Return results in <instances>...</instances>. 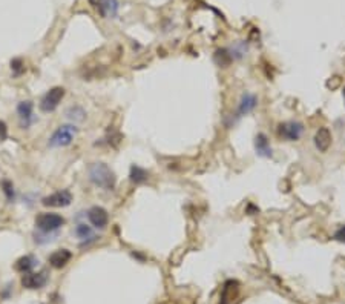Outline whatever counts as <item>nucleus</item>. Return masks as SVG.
<instances>
[{
  "label": "nucleus",
  "instance_id": "1",
  "mask_svg": "<svg viewBox=\"0 0 345 304\" xmlns=\"http://www.w3.org/2000/svg\"><path fill=\"white\" fill-rule=\"evenodd\" d=\"M88 175L94 185L105 191H112L117 185L115 172L103 162H96V163L89 165Z\"/></svg>",
  "mask_w": 345,
  "mask_h": 304
},
{
  "label": "nucleus",
  "instance_id": "2",
  "mask_svg": "<svg viewBox=\"0 0 345 304\" xmlns=\"http://www.w3.org/2000/svg\"><path fill=\"white\" fill-rule=\"evenodd\" d=\"M258 102H260V100H258V97H256L255 94H252V93H244V94L241 96L239 102H238V108H236V111H235V115L232 114V117H230V123H229V126L238 123V121H239L242 117H245V115H248V114H252V112L256 109Z\"/></svg>",
  "mask_w": 345,
  "mask_h": 304
},
{
  "label": "nucleus",
  "instance_id": "3",
  "mask_svg": "<svg viewBox=\"0 0 345 304\" xmlns=\"http://www.w3.org/2000/svg\"><path fill=\"white\" fill-rule=\"evenodd\" d=\"M78 129L74 126V125H63L60 126L49 138V146L51 147H65V146H69L75 135H77Z\"/></svg>",
  "mask_w": 345,
  "mask_h": 304
},
{
  "label": "nucleus",
  "instance_id": "4",
  "mask_svg": "<svg viewBox=\"0 0 345 304\" xmlns=\"http://www.w3.org/2000/svg\"><path fill=\"white\" fill-rule=\"evenodd\" d=\"M63 224H65V218L61 215H58V214H52V212H43V214H40L36 218V226L43 234L55 232Z\"/></svg>",
  "mask_w": 345,
  "mask_h": 304
},
{
  "label": "nucleus",
  "instance_id": "5",
  "mask_svg": "<svg viewBox=\"0 0 345 304\" xmlns=\"http://www.w3.org/2000/svg\"><path fill=\"white\" fill-rule=\"evenodd\" d=\"M304 134V125L298 120L282 121L278 125V135L287 141H298Z\"/></svg>",
  "mask_w": 345,
  "mask_h": 304
},
{
  "label": "nucleus",
  "instance_id": "6",
  "mask_svg": "<svg viewBox=\"0 0 345 304\" xmlns=\"http://www.w3.org/2000/svg\"><path fill=\"white\" fill-rule=\"evenodd\" d=\"M65 97V89L60 88V86H55L52 88L51 91H48V93L45 94V97L42 99L40 102V109L43 112H52L61 102V99Z\"/></svg>",
  "mask_w": 345,
  "mask_h": 304
},
{
  "label": "nucleus",
  "instance_id": "7",
  "mask_svg": "<svg viewBox=\"0 0 345 304\" xmlns=\"http://www.w3.org/2000/svg\"><path fill=\"white\" fill-rule=\"evenodd\" d=\"M88 220L94 229H105L109 223V214L105 207L94 206L88 210Z\"/></svg>",
  "mask_w": 345,
  "mask_h": 304
},
{
  "label": "nucleus",
  "instance_id": "8",
  "mask_svg": "<svg viewBox=\"0 0 345 304\" xmlns=\"http://www.w3.org/2000/svg\"><path fill=\"white\" fill-rule=\"evenodd\" d=\"M71 201H72V194L69 191H58L42 200L43 206L48 207H66L71 204Z\"/></svg>",
  "mask_w": 345,
  "mask_h": 304
},
{
  "label": "nucleus",
  "instance_id": "9",
  "mask_svg": "<svg viewBox=\"0 0 345 304\" xmlns=\"http://www.w3.org/2000/svg\"><path fill=\"white\" fill-rule=\"evenodd\" d=\"M253 146H255V152H256L258 157H261V159H272L273 157V147L270 144L269 137L264 132H258L255 135Z\"/></svg>",
  "mask_w": 345,
  "mask_h": 304
},
{
  "label": "nucleus",
  "instance_id": "10",
  "mask_svg": "<svg viewBox=\"0 0 345 304\" xmlns=\"http://www.w3.org/2000/svg\"><path fill=\"white\" fill-rule=\"evenodd\" d=\"M48 281V275L45 272H28L22 277V286L26 289H40L46 284Z\"/></svg>",
  "mask_w": 345,
  "mask_h": 304
},
{
  "label": "nucleus",
  "instance_id": "11",
  "mask_svg": "<svg viewBox=\"0 0 345 304\" xmlns=\"http://www.w3.org/2000/svg\"><path fill=\"white\" fill-rule=\"evenodd\" d=\"M313 141H315V146L319 152H327L333 143V135H331V131L327 128V126H322L316 131L315 134V138H313Z\"/></svg>",
  "mask_w": 345,
  "mask_h": 304
},
{
  "label": "nucleus",
  "instance_id": "12",
  "mask_svg": "<svg viewBox=\"0 0 345 304\" xmlns=\"http://www.w3.org/2000/svg\"><path fill=\"white\" fill-rule=\"evenodd\" d=\"M71 258H72V254L68 249H58L49 255V264L55 269H61L71 261Z\"/></svg>",
  "mask_w": 345,
  "mask_h": 304
},
{
  "label": "nucleus",
  "instance_id": "13",
  "mask_svg": "<svg viewBox=\"0 0 345 304\" xmlns=\"http://www.w3.org/2000/svg\"><path fill=\"white\" fill-rule=\"evenodd\" d=\"M97 5L102 16L106 19H112L118 14V0H97Z\"/></svg>",
  "mask_w": 345,
  "mask_h": 304
},
{
  "label": "nucleus",
  "instance_id": "14",
  "mask_svg": "<svg viewBox=\"0 0 345 304\" xmlns=\"http://www.w3.org/2000/svg\"><path fill=\"white\" fill-rule=\"evenodd\" d=\"M17 114L20 118V123L23 128H28L33 121V103L31 102H22L17 106Z\"/></svg>",
  "mask_w": 345,
  "mask_h": 304
},
{
  "label": "nucleus",
  "instance_id": "15",
  "mask_svg": "<svg viewBox=\"0 0 345 304\" xmlns=\"http://www.w3.org/2000/svg\"><path fill=\"white\" fill-rule=\"evenodd\" d=\"M75 235H77L80 240H83V245H89V243H92V241H96V240H97V237L94 235L92 226H89V224H86V223H78V224L75 226Z\"/></svg>",
  "mask_w": 345,
  "mask_h": 304
},
{
  "label": "nucleus",
  "instance_id": "16",
  "mask_svg": "<svg viewBox=\"0 0 345 304\" xmlns=\"http://www.w3.org/2000/svg\"><path fill=\"white\" fill-rule=\"evenodd\" d=\"M213 60L215 63L219 66V68H227L229 65L233 63V60L227 51V48H221V49H216L215 51V55H213Z\"/></svg>",
  "mask_w": 345,
  "mask_h": 304
},
{
  "label": "nucleus",
  "instance_id": "17",
  "mask_svg": "<svg viewBox=\"0 0 345 304\" xmlns=\"http://www.w3.org/2000/svg\"><path fill=\"white\" fill-rule=\"evenodd\" d=\"M65 115H66V118L69 121H72V123H81V121L86 120V111L81 106H78V105L68 108Z\"/></svg>",
  "mask_w": 345,
  "mask_h": 304
},
{
  "label": "nucleus",
  "instance_id": "18",
  "mask_svg": "<svg viewBox=\"0 0 345 304\" xmlns=\"http://www.w3.org/2000/svg\"><path fill=\"white\" fill-rule=\"evenodd\" d=\"M147 178H149V172L146 169H143V168H140L137 165H134L131 168L129 180L132 181L134 185H141V183H144V181H147Z\"/></svg>",
  "mask_w": 345,
  "mask_h": 304
},
{
  "label": "nucleus",
  "instance_id": "19",
  "mask_svg": "<svg viewBox=\"0 0 345 304\" xmlns=\"http://www.w3.org/2000/svg\"><path fill=\"white\" fill-rule=\"evenodd\" d=\"M37 263H39V261H37L34 257L26 255V257H22L20 260H17L16 269H17L19 272H22V273H28V272H31V270H33V269L36 267Z\"/></svg>",
  "mask_w": 345,
  "mask_h": 304
},
{
  "label": "nucleus",
  "instance_id": "20",
  "mask_svg": "<svg viewBox=\"0 0 345 304\" xmlns=\"http://www.w3.org/2000/svg\"><path fill=\"white\" fill-rule=\"evenodd\" d=\"M227 51H229V54H230V57H232L233 62H236V60H241V58L247 54L248 48H247V43H245V42H238V43L229 46Z\"/></svg>",
  "mask_w": 345,
  "mask_h": 304
},
{
  "label": "nucleus",
  "instance_id": "21",
  "mask_svg": "<svg viewBox=\"0 0 345 304\" xmlns=\"http://www.w3.org/2000/svg\"><path fill=\"white\" fill-rule=\"evenodd\" d=\"M2 186H4V192H5L7 198H8V200H14V188H13V183H11V181L5 180Z\"/></svg>",
  "mask_w": 345,
  "mask_h": 304
},
{
  "label": "nucleus",
  "instance_id": "22",
  "mask_svg": "<svg viewBox=\"0 0 345 304\" xmlns=\"http://www.w3.org/2000/svg\"><path fill=\"white\" fill-rule=\"evenodd\" d=\"M333 238L336 240V241H340V243H345V224L343 226H340L336 232H334V235H333Z\"/></svg>",
  "mask_w": 345,
  "mask_h": 304
},
{
  "label": "nucleus",
  "instance_id": "23",
  "mask_svg": "<svg viewBox=\"0 0 345 304\" xmlns=\"http://www.w3.org/2000/svg\"><path fill=\"white\" fill-rule=\"evenodd\" d=\"M7 137H8V128H7V125L4 123V121L0 120V141L7 140Z\"/></svg>",
  "mask_w": 345,
  "mask_h": 304
},
{
  "label": "nucleus",
  "instance_id": "24",
  "mask_svg": "<svg viewBox=\"0 0 345 304\" xmlns=\"http://www.w3.org/2000/svg\"><path fill=\"white\" fill-rule=\"evenodd\" d=\"M342 96H343V103H345V86H343V91H342Z\"/></svg>",
  "mask_w": 345,
  "mask_h": 304
}]
</instances>
